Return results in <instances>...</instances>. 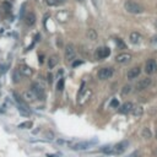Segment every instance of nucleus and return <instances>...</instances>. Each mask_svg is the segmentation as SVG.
Returning <instances> with one entry per match:
<instances>
[{"label":"nucleus","instance_id":"10","mask_svg":"<svg viewBox=\"0 0 157 157\" xmlns=\"http://www.w3.org/2000/svg\"><path fill=\"white\" fill-rule=\"evenodd\" d=\"M150 85H151V78L150 77H144V78H141V80L136 84L135 89H136V91H142V90L147 89Z\"/></svg>","mask_w":157,"mask_h":157},{"label":"nucleus","instance_id":"19","mask_svg":"<svg viewBox=\"0 0 157 157\" xmlns=\"http://www.w3.org/2000/svg\"><path fill=\"white\" fill-rule=\"evenodd\" d=\"M17 111H19V113H20L21 115H24V117H30V115H31V111H30V108H28L26 104H19Z\"/></svg>","mask_w":157,"mask_h":157},{"label":"nucleus","instance_id":"34","mask_svg":"<svg viewBox=\"0 0 157 157\" xmlns=\"http://www.w3.org/2000/svg\"><path fill=\"white\" fill-rule=\"evenodd\" d=\"M46 4L48 6H54V5H57V2L55 0H46Z\"/></svg>","mask_w":157,"mask_h":157},{"label":"nucleus","instance_id":"24","mask_svg":"<svg viewBox=\"0 0 157 157\" xmlns=\"http://www.w3.org/2000/svg\"><path fill=\"white\" fill-rule=\"evenodd\" d=\"M112 150H113V146L112 145H106L103 147H101V151L106 155H112Z\"/></svg>","mask_w":157,"mask_h":157},{"label":"nucleus","instance_id":"22","mask_svg":"<svg viewBox=\"0 0 157 157\" xmlns=\"http://www.w3.org/2000/svg\"><path fill=\"white\" fill-rule=\"evenodd\" d=\"M86 36H87V38L90 41H96L97 39V32L93 28H89L87 32H86Z\"/></svg>","mask_w":157,"mask_h":157},{"label":"nucleus","instance_id":"18","mask_svg":"<svg viewBox=\"0 0 157 157\" xmlns=\"http://www.w3.org/2000/svg\"><path fill=\"white\" fill-rule=\"evenodd\" d=\"M19 70H20V72H21L24 76L30 77V76H32V75H33V70H32V68H30V66H27V65H21V66L19 68Z\"/></svg>","mask_w":157,"mask_h":157},{"label":"nucleus","instance_id":"41","mask_svg":"<svg viewBox=\"0 0 157 157\" xmlns=\"http://www.w3.org/2000/svg\"><path fill=\"white\" fill-rule=\"evenodd\" d=\"M156 137H157V131H156Z\"/></svg>","mask_w":157,"mask_h":157},{"label":"nucleus","instance_id":"13","mask_svg":"<svg viewBox=\"0 0 157 157\" xmlns=\"http://www.w3.org/2000/svg\"><path fill=\"white\" fill-rule=\"evenodd\" d=\"M69 17H70V14H69V11H66V10H60L59 13H57V20H58L59 22H61V24L66 22V21L69 20Z\"/></svg>","mask_w":157,"mask_h":157},{"label":"nucleus","instance_id":"38","mask_svg":"<svg viewBox=\"0 0 157 157\" xmlns=\"http://www.w3.org/2000/svg\"><path fill=\"white\" fill-rule=\"evenodd\" d=\"M55 2H57V4H64L66 0H55Z\"/></svg>","mask_w":157,"mask_h":157},{"label":"nucleus","instance_id":"4","mask_svg":"<svg viewBox=\"0 0 157 157\" xmlns=\"http://www.w3.org/2000/svg\"><path fill=\"white\" fill-rule=\"evenodd\" d=\"M64 57L66 61H72L76 58V49L72 44H68L65 47V52H64Z\"/></svg>","mask_w":157,"mask_h":157},{"label":"nucleus","instance_id":"2","mask_svg":"<svg viewBox=\"0 0 157 157\" xmlns=\"http://www.w3.org/2000/svg\"><path fill=\"white\" fill-rule=\"evenodd\" d=\"M113 74H114L113 68H102L97 72V76H98L100 80H108V78H111L113 76Z\"/></svg>","mask_w":157,"mask_h":157},{"label":"nucleus","instance_id":"23","mask_svg":"<svg viewBox=\"0 0 157 157\" xmlns=\"http://www.w3.org/2000/svg\"><path fill=\"white\" fill-rule=\"evenodd\" d=\"M32 125H33V123L31 120H27V122H24V123L19 124V128L20 129H31Z\"/></svg>","mask_w":157,"mask_h":157},{"label":"nucleus","instance_id":"3","mask_svg":"<svg viewBox=\"0 0 157 157\" xmlns=\"http://www.w3.org/2000/svg\"><path fill=\"white\" fill-rule=\"evenodd\" d=\"M129 146V141L128 140H124V141H120L118 144H115L113 146V150H112V155H120L123 153Z\"/></svg>","mask_w":157,"mask_h":157},{"label":"nucleus","instance_id":"16","mask_svg":"<svg viewBox=\"0 0 157 157\" xmlns=\"http://www.w3.org/2000/svg\"><path fill=\"white\" fill-rule=\"evenodd\" d=\"M141 39H142V37L139 32H131L129 36V41L131 44H139L141 42Z\"/></svg>","mask_w":157,"mask_h":157},{"label":"nucleus","instance_id":"27","mask_svg":"<svg viewBox=\"0 0 157 157\" xmlns=\"http://www.w3.org/2000/svg\"><path fill=\"white\" fill-rule=\"evenodd\" d=\"M13 96H14L15 101H16L19 104H26V103L24 102V100L21 98V96H19V93H17V92H14V93H13Z\"/></svg>","mask_w":157,"mask_h":157},{"label":"nucleus","instance_id":"21","mask_svg":"<svg viewBox=\"0 0 157 157\" xmlns=\"http://www.w3.org/2000/svg\"><path fill=\"white\" fill-rule=\"evenodd\" d=\"M58 63H59L58 57H57V55H52V57L48 59V68H49V69H53V68L57 66Z\"/></svg>","mask_w":157,"mask_h":157},{"label":"nucleus","instance_id":"7","mask_svg":"<svg viewBox=\"0 0 157 157\" xmlns=\"http://www.w3.org/2000/svg\"><path fill=\"white\" fill-rule=\"evenodd\" d=\"M109 55H111V49H109L108 47H100V48H97L96 52H95V57H96V59H98V60L106 59V58H108Z\"/></svg>","mask_w":157,"mask_h":157},{"label":"nucleus","instance_id":"28","mask_svg":"<svg viewBox=\"0 0 157 157\" xmlns=\"http://www.w3.org/2000/svg\"><path fill=\"white\" fill-rule=\"evenodd\" d=\"M130 91H131V86H130V85H125V86L123 87V90H122V95L125 96V95H128Z\"/></svg>","mask_w":157,"mask_h":157},{"label":"nucleus","instance_id":"32","mask_svg":"<svg viewBox=\"0 0 157 157\" xmlns=\"http://www.w3.org/2000/svg\"><path fill=\"white\" fill-rule=\"evenodd\" d=\"M44 137H46L47 140H53V139H54V134H53L52 131H46V133H44Z\"/></svg>","mask_w":157,"mask_h":157},{"label":"nucleus","instance_id":"25","mask_svg":"<svg viewBox=\"0 0 157 157\" xmlns=\"http://www.w3.org/2000/svg\"><path fill=\"white\" fill-rule=\"evenodd\" d=\"M63 90H64V78L60 77L59 80H58V84H57V91L61 92Z\"/></svg>","mask_w":157,"mask_h":157},{"label":"nucleus","instance_id":"17","mask_svg":"<svg viewBox=\"0 0 157 157\" xmlns=\"http://www.w3.org/2000/svg\"><path fill=\"white\" fill-rule=\"evenodd\" d=\"M22 97H24L27 102H35V101L37 100V96L35 95V92H33L32 90H27V91H25V92H24V95H22Z\"/></svg>","mask_w":157,"mask_h":157},{"label":"nucleus","instance_id":"37","mask_svg":"<svg viewBox=\"0 0 157 157\" xmlns=\"http://www.w3.org/2000/svg\"><path fill=\"white\" fill-rule=\"evenodd\" d=\"M47 78H48V82H49V84H52V82H53V74H48Z\"/></svg>","mask_w":157,"mask_h":157},{"label":"nucleus","instance_id":"39","mask_svg":"<svg viewBox=\"0 0 157 157\" xmlns=\"http://www.w3.org/2000/svg\"><path fill=\"white\" fill-rule=\"evenodd\" d=\"M76 2H78V3H82V2H84V0H76Z\"/></svg>","mask_w":157,"mask_h":157},{"label":"nucleus","instance_id":"15","mask_svg":"<svg viewBox=\"0 0 157 157\" xmlns=\"http://www.w3.org/2000/svg\"><path fill=\"white\" fill-rule=\"evenodd\" d=\"M140 72H141V69H140L139 66H135V68H133V69H130V70L128 71L126 76H128L129 80H133V78H136V77L140 75Z\"/></svg>","mask_w":157,"mask_h":157},{"label":"nucleus","instance_id":"33","mask_svg":"<svg viewBox=\"0 0 157 157\" xmlns=\"http://www.w3.org/2000/svg\"><path fill=\"white\" fill-rule=\"evenodd\" d=\"M11 6H13V5H11L9 2H3V8H4L5 10H10Z\"/></svg>","mask_w":157,"mask_h":157},{"label":"nucleus","instance_id":"30","mask_svg":"<svg viewBox=\"0 0 157 157\" xmlns=\"http://www.w3.org/2000/svg\"><path fill=\"white\" fill-rule=\"evenodd\" d=\"M19 74H20V70H15V71H14V81H15V82H19V81H20L21 75L19 76Z\"/></svg>","mask_w":157,"mask_h":157},{"label":"nucleus","instance_id":"29","mask_svg":"<svg viewBox=\"0 0 157 157\" xmlns=\"http://www.w3.org/2000/svg\"><path fill=\"white\" fill-rule=\"evenodd\" d=\"M142 136H144L145 139H150V137H151V133H150V130H148L147 128H144V129H142Z\"/></svg>","mask_w":157,"mask_h":157},{"label":"nucleus","instance_id":"26","mask_svg":"<svg viewBox=\"0 0 157 157\" xmlns=\"http://www.w3.org/2000/svg\"><path fill=\"white\" fill-rule=\"evenodd\" d=\"M114 41H115V44H117V47H118L119 49H125V48H126V46H125V43L123 42V39H120V38H115Z\"/></svg>","mask_w":157,"mask_h":157},{"label":"nucleus","instance_id":"35","mask_svg":"<svg viewBox=\"0 0 157 157\" xmlns=\"http://www.w3.org/2000/svg\"><path fill=\"white\" fill-rule=\"evenodd\" d=\"M150 43L151 44H155V46H157V35H155L151 39H150Z\"/></svg>","mask_w":157,"mask_h":157},{"label":"nucleus","instance_id":"9","mask_svg":"<svg viewBox=\"0 0 157 157\" xmlns=\"http://www.w3.org/2000/svg\"><path fill=\"white\" fill-rule=\"evenodd\" d=\"M91 96H92V91H91V90H86L85 92H82L81 95L77 96V103L80 104V106H84V104L90 100Z\"/></svg>","mask_w":157,"mask_h":157},{"label":"nucleus","instance_id":"8","mask_svg":"<svg viewBox=\"0 0 157 157\" xmlns=\"http://www.w3.org/2000/svg\"><path fill=\"white\" fill-rule=\"evenodd\" d=\"M157 71V63L155 59H148L145 64V72L148 75H152Z\"/></svg>","mask_w":157,"mask_h":157},{"label":"nucleus","instance_id":"14","mask_svg":"<svg viewBox=\"0 0 157 157\" xmlns=\"http://www.w3.org/2000/svg\"><path fill=\"white\" fill-rule=\"evenodd\" d=\"M133 107H134V104H133L131 102H125L123 106H120V107H119V112H120L122 114H128V113H131Z\"/></svg>","mask_w":157,"mask_h":157},{"label":"nucleus","instance_id":"11","mask_svg":"<svg viewBox=\"0 0 157 157\" xmlns=\"http://www.w3.org/2000/svg\"><path fill=\"white\" fill-rule=\"evenodd\" d=\"M131 59H133V57L129 53H120V54H118L115 57V61L118 64H128Z\"/></svg>","mask_w":157,"mask_h":157},{"label":"nucleus","instance_id":"6","mask_svg":"<svg viewBox=\"0 0 157 157\" xmlns=\"http://www.w3.org/2000/svg\"><path fill=\"white\" fill-rule=\"evenodd\" d=\"M97 142V140H91V141H80V142H75L71 145L72 150H86L90 146L95 145Z\"/></svg>","mask_w":157,"mask_h":157},{"label":"nucleus","instance_id":"12","mask_svg":"<svg viewBox=\"0 0 157 157\" xmlns=\"http://www.w3.org/2000/svg\"><path fill=\"white\" fill-rule=\"evenodd\" d=\"M36 21H37V17H36V15H35V13H27L26 14V16H25V24L28 26V27H32L35 24H36Z\"/></svg>","mask_w":157,"mask_h":157},{"label":"nucleus","instance_id":"5","mask_svg":"<svg viewBox=\"0 0 157 157\" xmlns=\"http://www.w3.org/2000/svg\"><path fill=\"white\" fill-rule=\"evenodd\" d=\"M31 87H32V91L35 92V95L37 96V98L44 100V97H46V91H44V87H43L39 82H33Z\"/></svg>","mask_w":157,"mask_h":157},{"label":"nucleus","instance_id":"40","mask_svg":"<svg viewBox=\"0 0 157 157\" xmlns=\"http://www.w3.org/2000/svg\"><path fill=\"white\" fill-rule=\"evenodd\" d=\"M155 27H156V30H157V21L155 22Z\"/></svg>","mask_w":157,"mask_h":157},{"label":"nucleus","instance_id":"1","mask_svg":"<svg viewBox=\"0 0 157 157\" xmlns=\"http://www.w3.org/2000/svg\"><path fill=\"white\" fill-rule=\"evenodd\" d=\"M124 9L129 14H133V15H139V14L144 13V8L139 3L133 2V0H126V2L124 3Z\"/></svg>","mask_w":157,"mask_h":157},{"label":"nucleus","instance_id":"20","mask_svg":"<svg viewBox=\"0 0 157 157\" xmlns=\"http://www.w3.org/2000/svg\"><path fill=\"white\" fill-rule=\"evenodd\" d=\"M131 113H133V115H134V117L139 118V117H141V115H142V113H144V108H142L141 106H134V107H133Z\"/></svg>","mask_w":157,"mask_h":157},{"label":"nucleus","instance_id":"31","mask_svg":"<svg viewBox=\"0 0 157 157\" xmlns=\"http://www.w3.org/2000/svg\"><path fill=\"white\" fill-rule=\"evenodd\" d=\"M111 107H112V108H118V107H119V101H118L117 98H113V100L111 101Z\"/></svg>","mask_w":157,"mask_h":157},{"label":"nucleus","instance_id":"36","mask_svg":"<svg viewBox=\"0 0 157 157\" xmlns=\"http://www.w3.org/2000/svg\"><path fill=\"white\" fill-rule=\"evenodd\" d=\"M81 64H82L81 60H75V61H72V68H76L78 65H81Z\"/></svg>","mask_w":157,"mask_h":157}]
</instances>
